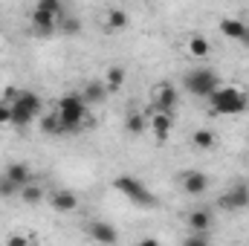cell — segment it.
<instances>
[{
    "mask_svg": "<svg viewBox=\"0 0 249 246\" xmlns=\"http://www.w3.org/2000/svg\"><path fill=\"white\" fill-rule=\"evenodd\" d=\"M0 124H12V107L0 102Z\"/></svg>",
    "mask_w": 249,
    "mask_h": 246,
    "instance_id": "29",
    "label": "cell"
},
{
    "mask_svg": "<svg viewBox=\"0 0 249 246\" xmlns=\"http://www.w3.org/2000/svg\"><path fill=\"white\" fill-rule=\"evenodd\" d=\"M220 32H223L226 38L244 44V38H247V32H249V23L238 20V18H223V20H220Z\"/></svg>",
    "mask_w": 249,
    "mask_h": 246,
    "instance_id": "13",
    "label": "cell"
},
{
    "mask_svg": "<svg viewBox=\"0 0 249 246\" xmlns=\"http://www.w3.org/2000/svg\"><path fill=\"white\" fill-rule=\"evenodd\" d=\"M9 107H12V124H15V127H29L35 119L44 116V102H41V96L32 93V90H20L18 102L9 105Z\"/></svg>",
    "mask_w": 249,
    "mask_h": 246,
    "instance_id": "1",
    "label": "cell"
},
{
    "mask_svg": "<svg viewBox=\"0 0 249 246\" xmlns=\"http://www.w3.org/2000/svg\"><path fill=\"white\" fill-rule=\"evenodd\" d=\"M209 50H212V47H209V41H206V38H200V35H194V38L188 41V53H191V55H197V58L209 55Z\"/></svg>",
    "mask_w": 249,
    "mask_h": 246,
    "instance_id": "22",
    "label": "cell"
},
{
    "mask_svg": "<svg viewBox=\"0 0 249 246\" xmlns=\"http://www.w3.org/2000/svg\"><path fill=\"white\" fill-rule=\"evenodd\" d=\"M3 177H6V180H12L18 188H23V185L32 183V171H29V165H26V162H9V165H6V171H3Z\"/></svg>",
    "mask_w": 249,
    "mask_h": 246,
    "instance_id": "12",
    "label": "cell"
},
{
    "mask_svg": "<svg viewBox=\"0 0 249 246\" xmlns=\"http://www.w3.org/2000/svg\"><path fill=\"white\" fill-rule=\"evenodd\" d=\"M183 246H209V241H206V235H188L186 241H183Z\"/></svg>",
    "mask_w": 249,
    "mask_h": 246,
    "instance_id": "27",
    "label": "cell"
},
{
    "mask_svg": "<svg viewBox=\"0 0 249 246\" xmlns=\"http://www.w3.org/2000/svg\"><path fill=\"white\" fill-rule=\"evenodd\" d=\"M15 194H20V188L12 183V180L0 177V197H15Z\"/></svg>",
    "mask_w": 249,
    "mask_h": 246,
    "instance_id": "26",
    "label": "cell"
},
{
    "mask_svg": "<svg viewBox=\"0 0 249 246\" xmlns=\"http://www.w3.org/2000/svg\"><path fill=\"white\" fill-rule=\"evenodd\" d=\"M183 84H186L188 93H194V96H200V99H209V96L220 87V78H217V72H214L212 67H197V70L186 72Z\"/></svg>",
    "mask_w": 249,
    "mask_h": 246,
    "instance_id": "4",
    "label": "cell"
},
{
    "mask_svg": "<svg viewBox=\"0 0 249 246\" xmlns=\"http://www.w3.org/2000/svg\"><path fill=\"white\" fill-rule=\"evenodd\" d=\"M145 127H148V113H139V110L127 113V119H124V130H127L130 136H139V133H145Z\"/></svg>",
    "mask_w": 249,
    "mask_h": 246,
    "instance_id": "17",
    "label": "cell"
},
{
    "mask_svg": "<svg viewBox=\"0 0 249 246\" xmlns=\"http://www.w3.org/2000/svg\"><path fill=\"white\" fill-rule=\"evenodd\" d=\"M35 9H41V12H50V15L61 18V3H58V0H41Z\"/></svg>",
    "mask_w": 249,
    "mask_h": 246,
    "instance_id": "24",
    "label": "cell"
},
{
    "mask_svg": "<svg viewBox=\"0 0 249 246\" xmlns=\"http://www.w3.org/2000/svg\"><path fill=\"white\" fill-rule=\"evenodd\" d=\"M122 84H124V67H110L107 70V81H105L107 93H116Z\"/></svg>",
    "mask_w": 249,
    "mask_h": 246,
    "instance_id": "20",
    "label": "cell"
},
{
    "mask_svg": "<svg viewBox=\"0 0 249 246\" xmlns=\"http://www.w3.org/2000/svg\"><path fill=\"white\" fill-rule=\"evenodd\" d=\"M148 124H151V130H154V136H157V142H165L168 136H171V127H174V116L171 113H154V116H148Z\"/></svg>",
    "mask_w": 249,
    "mask_h": 246,
    "instance_id": "9",
    "label": "cell"
},
{
    "mask_svg": "<svg viewBox=\"0 0 249 246\" xmlns=\"http://www.w3.org/2000/svg\"><path fill=\"white\" fill-rule=\"evenodd\" d=\"M191 145H194V148H200V151H209V148H214V145H217V136H214L212 130L200 127V130H194V133H191Z\"/></svg>",
    "mask_w": 249,
    "mask_h": 246,
    "instance_id": "18",
    "label": "cell"
},
{
    "mask_svg": "<svg viewBox=\"0 0 249 246\" xmlns=\"http://www.w3.org/2000/svg\"><path fill=\"white\" fill-rule=\"evenodd\" d=\"M58 23H61V18H55V15H50V12H41V9L32 12V29H35L38 35H53V32L58 29Z\"/></svg>",
    "mask_w": 249,
    "mask_h": 246,
    "instance_id": "10",
    "label": "cell"
},
{
    "mask_svg": "<svg viewBox=\"0 0 249 246\" xmlns=\"http://www.w3.org/2000/svg\"><path fill=\"white\" fill-rule=\"evenodd\" d=\"M209 102H212V110L214 113H220V116H235V113H244L249 105L247 93L241 90V87H217L212 96H209Z\"/></svg>",
    "mask_w": 249,
    "mask_h": 246,
    "instance_id": "2",
    "label": "cell"
},
{
    "mask_svg": "<svg viewBox=\"0 0 249 246\" xmlns=\"http://www.w3.org/2000/svg\"><path fill=\"white\" fill-rule=\"evenodd\" d=\"M154 102H157V110L160 113H171L174 116V107H177V90L171 84H157L154 90Z\"/></svg>",
    "mask_w": 249,
    "mask_h": 246,
    "instance_id": "8",
    "label": "cell"
},
{
    "mask_svg": "<svg viewBox=\"0 0 249 246\" xmlns=\"http://www.w3.org/2000/svg\"><path fill=\"white\" fill-rule=\"evenodd\" d=\"M113 185H116V191H122L124 197H127L130 203H136V206H145V209L157 206V197L148 191V185L142 183V180H136V177H130V174L116 177V180H113Z\"/></svg>",
    "mask_w": 249,
    "mask_h": 246,
    "instance_id": "5",
    "label": "cell"
},
{
    "mask_svg": "<svg viewBox=\"0 0 249 246\" xmlns=\"http://www.w3.org/2000/svg\"><path fill=\"white\" fill-rule=\"evenodd\" d=\"M58 29H64L67 35H75V32H81V20H75V18H64L61 23H58Z\"/></svg>",
    "mask_w": 249,
    "mask_h": 246,
    "instance_id": "25",
    "label": "cell"
},
{
    "mask_svg": "<svg viewBox=\"0 0 249 246\" xmlns=\"http://www.w3.org/2000/svg\"><path fill=\"white\" fill-rule=\"evenodd\" d=\"M50 206L55 209V211H61V214H70V211H75L78 209V197L72 194V191H55L53 197H50Z\"/></svg>",
    "mask_w": 249,
    "mask_h": 246,
    "instance_id": "14",
    "label": "cell"
},
{
    "mask_svg": "<svg viewBox=\"0 0 249 246\" xmlns=\"http://www.w3.org/2000/svg\"><path fill=\"white\" fill-rule=\"evenodd\" d=\"M107 26L110 29H124L127 26V12L124 9H110L107 12Z\"/></svg>",
    "mask_w": 249,
    "mask_h": 246,
    "instance_id": "23",
    "label": "cell"
},
{
    "mask_svg": "<svg viewBox=\"0 0 249 246\" xmlns=\"http://www.w3.org/2000/svg\"><path fill=\"white\" fill-rule=\"evenodd\" d=\"M105 96H107V87H105L102 81H90V84L84 87V93H81V99L87 102V107H90V105L105 102Z\"/></svg>",
    "mask_w": 249,
    "mask_h": 246,
    "instance_id": "16",
    "label": "cell"
},
{
    "mask_svg": "<svg viewBox=\"0 0 249 246\" xmlns=\"http://www.w3.org/2000/svg\"><path fill=\"white\" fill-rule=\"evenodd\" d=\"M217 206H220L223 211H244V209H249V185H244V183L229 185V188L220 194Z\"/></svg>",
    "mask_w": 249,
    "mask_h": 246,
    "instance_id": "6",
    "label": "cell"
},
{
    "mask_svg": "<svg viewBox=\"0 0 249 246\" xmlns=\"http://www.w3.org/2000/svg\"><path fill=\"white\" fill-rule=\"evenodd\" d=\"M188 229L194 232V235H203L209 226H212V214L206 211V209H194V211H188Z\"/></svg>",
    "mask_w": 249,
    "mask_h": 246,
    "instance_id": "15",
    "label": "cell"
},
{
    "mask_svg": "<svg viewBox=\"0 0 249 246\" xmlns=\"http://www.w3.org/2000/svg\"><path fill=\"white\" fill-rule=\"evenodd\" d=\"M58 119H61L64 130L67 133H72V130H78L81 122L87 119V102L81 99V93H67L61 102H58Z\"/></svg>",
    "mask_w": 249,
    "mask_h": 246,
    "instance_id": "3",
    "label": "cell"
},
{
    "mask_svg": "<svg viewBox=\"0 0 249 246\" xmlns=\"http://www.w3.org/2000/svg\"><path fill=\"white\" fill-rule=\"evenodd\" d=\"M136 246H160V241H154V238H142Z\"/></svg>",
    "mask_w": 249,
    "mask_h": 246,
    "instance_id": "30",
    "label": "cell"
},
{
    "mask_svg": "<svg viewBox=\"0 0 249 246\" xmlns=\"http://www.w3.org/2000/svg\"><path fill=\"white\" fill-rule=\"evenodd\" d=\"M38 124H41V130H44L47 136L67 133V130H64V124H61V119H58V113H47V116H41V119H38Z\"/></svg>",
    "mask_w": 249,
    "mask_h": 246,
    "instance_id": "19",
    "label": "cell"
},
{
    "mask_svg": "<svg viewBox=\"0 0 249 246\" xmlns=\"http://www.w3.org/2000/svg\"><path fill=\"white\" fill-rule=\"evenodd\" d=\"M180 185H183V191H186V194L197 197V194H203V191L209 188V177H206L203 171H186V174H183V180H180Z\"/></svg>",
    "mask_w": 249,
    "mask_h": 246,
    "instance_id": "11",
    "label": "cell"
},
{
    "mask_svg": "<svg viewBox=\"0 0 249 246\" xmlns=\"http://www.w3.org/2000/svg\"><path fill=\"white\" fill-rule=\"evenodd\" d=\"M6 246H29V238H23V235H9V238H6Z\"/></svg>",
    "mask_w": 249,
    "mask_h": 246,
    "instance_id": "28",
    "label": "cell"
},
{
    "mask_svg": "<svg viewBox=\"0 0 249 246\" xmlns=\"http://www.w3.org/2000/svg\"><path fill=\"white\" fill-rule=\"evenodd\" d=\"M87 232H90V238H93L96 244H102V246H113L119 241L116 226H113V223H105V220H93V223L87 226Z\"/></svg>",
    "mask_w": 249,
    "mask_h": 246,
    "instance_id": "7",
    "label": "cell"
},
{
    "mask_svg": "<svg viewBox=\"0 0 249 246\" xmlns=\"http://www.w3.org/2000/svg\"><path fill=\"white\" fill-rule=\"evenodd\" d=\"M244 47H249V32H247V38H244Z\"/></svg>",
    "mask_w": 249,
    "mask_h": 246,
    "instance_id": "31",
    "label": "cell"
},
{
    "mask_svg": "<svg viewBox=\"0 0 249 246\" xmlns=\"http://www.w3.org/2000/svg\"><path fill=\"white\" fill-rule=\"evenodd\" d=\"M20 197H23V203L38 206V203L44 200V188H41V185H35V183H29V185H23V188H20Z\"/></svg>",
    "mask_w": 249,
    "mask_h": 246,
    "instance_id": "21",
    "label": "cell"
}]
</instances>
